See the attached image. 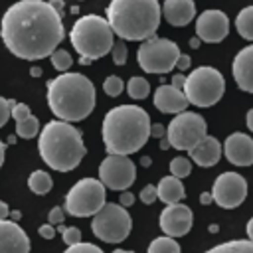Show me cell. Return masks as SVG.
Masks as SVG:
<instances>
[{
	"mask_svg": "<svg viewBox=\"0 0 253 253\" xmlns=\"http://www.w3.org/2000/svg\"><path fill=\"white\" fill-rule=\"evenodd\" d=\"M148 164H150V156H144L142 158V166H148Z\"/></svg>",
	"mask_w": 253,
	"mask_h": 253,
	"instance_id": "obj_52",
	"label": "cell"
},
{
	"mask_svg": "<svg viewBox=\"0 0 253 253\" xmlns=\"http://www.w3.org/2000/svg\"><path fill=\"white\" fill-rule=\"evenodd\" d=\"M162 16L170 26H176V28L188 26L196 16V4L194 0H164Z\"/></svg>",
	"mask_w": 253,
	"mask_h": 253,
	"instance_id": "obj_21",
	"label": "cell"
},
{
	"mask_svg": "<svg viewBox=\"0 0 253 253\" xmlns=\"http://www.w3.org/2000/svg\"><path fill=\"white\" fill-rule=\"evenodd\" d=\"M245 231H247V237H249V241H253V217L247 221V227H245Z\"/></svg>",
	"mask_w": 253,
	"mask_h": 253,
	"instance_id": "obj_46",
	"label": "cell"
},
{
	"mask_svg": "<svg viewBox=\"0 0 253 253\" xmlns=\"http://www.w3.org/2000/svg\"><path fill=\"white\" fill-rule=\"evenodd\" d=\"M150 136H154V138L166 136V126L160 125V123H152V125H150Z\"/></svg>",
	"mask_w": 253,
	"mask_h": 253,
	"instance_id": "obj_41",
	"label": "cell"
},
{
	"mask_svg": "<svg viewBox=\"0 0 253 253\" xmlns=\"http://www.w3.org/2000/svg\"><path fill=\"white\" fill-rule=\"evenodd\" d=\"M235 30L241 38L253 42V6H245L243 10H239L235 18Z\"/></svg>",
	"mask_w": 253,
	"mask_h": 253,
	"instance_id": "obj_24",
	"label": "cell"
},
{
	"mask_svg": "<svg viewBox=\"0 0 253 253\" xmlns=\"http://www.w3.org/2000/svg\"><path fill=\"white\" fill-rule=\"evenodd\" d=\"M168 146H170V142H168L166 138H162V142H160V148H162V150H166Z\"/></svg>",
	"mask_w": 253,
	"mask_h": 253,
	"instance_id": "obj_51",
	"label": "cell"
},
{
	"mask_svg": "<svg viewBox=\"0 0 253 253\" xmlns=\"http://www.w3.org/2000/svg\"><path fill=\"white\" fill-rule=\"evenodd\" d=\"M51 186H53V180H51V176H49L47 172H43V170H34V172L30 174V178H28V188H30L34 194H38V196L47 194V192L51 190Z\"/></svg>",
	"mask_w": 253,
	"mask_h": 253,
	"instance_id": "obj_23",
	"label": "cell"
},
{
	"mask_svg": "<svg viewBox=\"0 0 253 253\" xmlns=\"http://www.w3.org/2000/svg\"><path fill=\"white\" fill-rule=\"evenodd\" d=\"M200 202H202V204H211V202H213V200H211V194H210V192H208V194H202V196H200Z\"/></svg>",
	"mask_w": 253,
	"mask_h": 253,
	"instance_id": "obj_47",
	"label": "cell"
},
{
	"mask_svg": "<svg viewBox=\"0 0 253 253\" xmlns=\"http://www.w3.org/2000/svg\"><path fill=\"white\" fill-rule=\"evenodd\" d=\"M156 194H158V200H162L166 206L178 204V202H182L184 196H186L182 180L176 178V176H172V174L160 178V182H158V186H156Z\"/></svg>",
	"mask_w": 253,
	"mask_h": 253,
	"instance_id": "obj_22",
	"label": "cell"
},
{
	"mask_svg": "<svg viewBox=\"0 0 253 253\" xmlns=\"http://www.w3.org/2000/svg\"><path fill=\"white\" fill-rule=\"evenodd\" d=\"M38 132H40V121L34 115L16 123V136H20V138H34Z\"/></svg>",
	"mask_w": 253,
	"mask_h": 253,
	"instance_id": "obj_28",
	"label": "cell"
},
{
	"mask_svg": "<svg viewBox=\"0 0 253 253\" xmlns=\"http://www.w3.org/2000/svg\"><path fill=\"white\" fill-rule=\"evenodd\" d=\"M245 123H247V128L253 132V107L247 111V115H245Z\"/></svg>",
	"mask_w": 253,
	"mask_h": 253,
	"instance_id": "obj_45",
	"label": "cell"
},
{
	"mask_svg": "<svg viewBox=\"0 0 253 253\" xmlns=\"http://www.w3.org/2000/svg\"><path fill=\"white\" fill-rule=\"evenodd\" d=\"M6 217H10V208L6 202L0 200V219H6Z\"/></svg>",
	"mask_w": 253,
	"mask_h": 253,
	"instance_id": "obj_44",
	"label": "cell"
},
{
	"mask_svg": "<svg viewBox=\"0 0 253 253\" xmlns=\"http://www.w3.org/2000/svg\"><path fill=\"white\" fill-rule=\"evenodd\" d=\"M63 219H65V210H63V208L55 206V208L49 210V213H47V223L59 225V223H63Z\"/></svg>",
	"mask_w": 253,
	"mask_h": 253,
	"instance_id": "obj_38",
	"label": "cell"
},
{
	"mask_svg": "<svg viewBox=\"0 0 253 253\" xmlns=\"http://www.w3.org/2000/svg\"><path fill=\"white\" fill-rule=\"evenodd\" d=\"M123 89H125L123 79L117 77V75H109V77L105 79V83H103V91H105L109 97H119V95L123 93Z\"/></svg>",
	"mask_w": 253,
	"mask_h": 253,
	"instance_id": "obj_31",
	"label": "cell"
},
{
	"mask_svg": "<svg viewBox=\"0 0 253 253\" xmlns=\"http://www.w3.org/2000/svg\"><path fill=\"white\" fill-rule=\"evenodd\" d=\"M109 154H134L150 136V117L138 105H119L107 111L101 126Z\"/></svg>",
	"mask_w": 253,
	"mask_h": 253,
	"instance_id": "obj_2",
	"label": "cell"
},
{
	"mask_svg": "<svg viewBox=\"0 0 253 253\" xmlns=\"http://www.w3.org/2000/svg\"><path fill=\"white\" fill-rule=\"evenodd\" d=\"M105 206V186L99 178H81L65 194V213L73 217L95 215Z\"/></svg>",
	"mask_w": 253,
	"mask_h": 253,
	"instance_id": "obj_8",
	"label": "cell"
},
{
	"mask_svg": "<svg viewBox=\"0 0 253 253\" xmlns=\"http://www.w3.org/2000/svg\"><path fill=\"white\" fill-rule=\"evenodd\" d=\"M4 150H6V144L0 140V168H2V164H4Z\"/></svg>",
	"mask_w": 253,
	"mask_h": 253,
	"instance_id": "obj_48",
	"label": "cell"
},
{
	"mask_svg": "<svg viewBox=\"0 0 253 253\" xmlns=\"http://www.w3.org/2000/svg\"><path fill=\"white\" fill-rule=\"evenodd\" d=\"M156 200H158V194H156V186L148 184V186H144V188L140 190V202H142V204L150 206V204H152V202H156Z\"/></svg>",
	"mask_w": 253,
	"mask_h": 253,
	"instance_id": "obj_37",
	"label": "cell"
},
{
	"mask_svg": "<svg viewBox=\"0 0 253 253\" xmlns=\"http://www.w3.org/2000/svg\"><path fill=\"white\" fill-rule=\"evenodd\" d=\"M61 235H63L65 245H75V243L81 241V229L79 227H63Z\"/></svg>",
	"mask_w": 253,
	"mask_h": 253,
	"instance_id": "obj_34",
	"label": "cell"
},
{
	"mask_svg": "<svg viewBox=\"0 0 253 253\" xmlns=\"http://www.w3.org/2000/svg\"><path fill=\"white\" fill-rule=\"evenodd\" d=\"M180 53L182 51L176 42L150 36L140 43L136 51V61L146 73H168L176 67V59Z\"/></svg>",
	"mask_w": 253,
	"mask_h": 253,
	"instance_id": "obj_10",
	"label": "cell"
},
{
	"mask_svg": "<svg viewBox=\"0 0 253 253\" xmlns=\"http://www.w3.org/2000/svg\"><path fill=\"white\" fill-rule=\"evenodd\" d=\"M208 134V125L202 115L192 111L178 113L166 126V140L176 150H190Z\"/></svg>",
	"mask_w": 253,
	"mask_h": 253,
	"instance_id": "obj_11",
	"label": "cell"
},
{
	"mask_svg": "<svg viewBox=\"0 0 253 253\" xmlns=\"http://www.w3.org/2000/svg\"><path fill=\"white\" fill-rule=\"evenodd\" d=\"M210 194H211V200L219 208L233 210L243 204V200L247 196V182L237 172H221L215 178Z\"/></svg>",
	"mask_w": 253,
	"mask_h": 253,
	"instance_id": "obj_13",
	"label": "cell"
},
{
	"mask_svg": "<svg viewBox=\"0 0 253 253\" xmlns=\"http://www.w3.org/2000/svg\"><path fill=\"white\" fill-rule=\"evenodd\" d=\"M190 63H192V59H190L188 53H180L178 59H176V67H178L180 71H186V69L190 67Z\"/></svg>",
	"mask_w": 253,
	"mask_h": 253,
	"instance_id": "obj_42",
	"label": "cell"
},
{
	"mask_svg": "<svg viewBox=\"0 0 253 253\" xmlns=\"http://www.w3.org/2000/svg\"><path fill=\"white\" fill-rule=\"evenodd\" d=\"M229 34V18L221 10H204L196 20V36L206 43H219Z\"/></svg>",
	"mask_w": 253,
	"mask_h": 253,
	"instance_id": "obj_14",
	"label": "cell"
},
{
	"mask_svg": "<svg viewBox=\"0 0 253 253\" xmlns=\"http://www.w3.org/2000/svg\"><path fill=\"white\" fill-rule=\"evenodd\" d=\"M190 172H192V160L190 158H186V156H176V158H172V162H170V174L172 176H176V178H186V176H190Z\"/></svg>",
	"mask_w": 253,
	"mask_h": 253,
	"instance_id": "obj_30",
	"label": "cell"
},
{
	"mask_svg": "<svg viewBox=\"0 0 253 253\" xmlns=\"http://www.w3.org/2000/svg\"><path fill=\"white\" fill-rule=\"evenodd\" d=\"M231 71L237 87L245 93H253V43L237 51Z\"/></svg>",
	"mask_w": 253,
	"mask_h": 253,
	"instance_id": "obj_19",
	"label": "cell"
},
{
	"mask_svg": "<svg viewBox=\"0 0 253 253\" xmlns=\"http://www.w3.org/2000/svg\"><path fill=\"white\" fill-rule=\"evenodd\" d=\"M119 204L123 208H128V206H134V194L128 192V190H123V194L119 196Z\"/></svg>",
	"mask_w": 253,
	"mask_h": 253,
	"instance_id": "obj_40",
	"label": "cell"
},
{
	"mask_svg": "<svg viewBox=\"0 0 253 253\" xmlns=\"http://www.w3.org/2000/svg\"><path fill=\"white\" fill-rule=\"evenodd\" d=\"M111 55H113V63H115V65H125V63H126L128 49H126V45H125V40H121V42H113Z\"/></svg>",
	"mask_w": 253,
	"mask_h": 253,
	"instance_id": "obj_32",
	"label": "cell"
},
{
	"mask_svg": "<svg viewBox=\"0 0 253 253\" xmlns=\"http://www.w3.org/2000/svg\"><path fill=\"white\" fill-rule=\"evenodd\" d=\"M126 93H128V97H132V99H136V101H140V99H146L148 97V93H150V83L144 79V77H130L128 79V83H126Z\"/></svg>",
	"mask_w": 253,
	"mask_h": 253,
	"instance_id": "obj_27",
	"label": "cell"
},
{
	"mask_svg": "<svg viewBox=\"0 0 253 253\" xmlns=\"http://www.w3.org/2000/svg\"><path fill=\"white\" fill-rule=\"evenodd\" d=\"M32 115V111H30V107L26 105V103H14L12 105V111H10V117L18 123V121H22V119H26V117H30Z\"/></svg>",
	"mask_w": 253,
	"mask_h": 253,
	"instance_id": "obj_35",
	"label": "cell"
},
{
	"mask_svg": "<svg viewBox=\"0 0 253 253\" xmlns=\"http://www.w3.org/2000/svg\"><path fill=\"white\" fill-rule=\"evenodd\" d=\"M162 8L158 0H111L107 22L121 40L144 42L160 26Z\"/></svg>",
	"mask_w": 253,
	"mask_h": 253,
	"instance_id": "obj_4",
	"label": "cell"
},
{
	"mask_svg": "<svg viewBox=\"0 0 253 253\" xmlns=\"http://www.w3.org/2000/svg\"><path fill=\"white\" fill-rule=\"evenodd\" d=\"M30 73H32L34 77H40V75H42V67H36V65H34V67L30 69Z\"/></svg>",
	"mask_w": 253,
	"mask_h": 253,
	"instance_id": "obj_50",
	"label": "cell"
},
{
	"mask_svg": "<svg viewBox=\"0 0 253 253\" xmlns=\"http://www.w3.org/2000/svg\"><path fill=\"white\" fill-rule=\"evenodd\" d=\"M182 91L190 105L211 107L221 99L225 91V79L215 67L202 65L190 71V75L184 79Z\"/></svg>",
	"mask_w": 253,
	"mask_h": 253,
	"instance_id": "obj_7",
	"label": "cell"
},
{
	"mask_svg": "<svg viewBox=\"0 0 253 253\" xmlns=\"http://www.w3.org/2000/svg\"><path fill=\"white\" fill-rule=\"evenodd\" d=\"M184 79H186V77H184L182 73H176V75L172 77V83H170V85H174V87L182 89V87H184Z\"/></svg>",
	"mask_w": 253,
	"mask_h": 253,
	"instance_id": "obj_43",
	"label": "cell"
},
{
	"mask_svg": "<svg viewBox=\"0 0 253 253\" xmlns=\"http://www.w3.org/2000/svg\"><path fill=\"white\" fill-rule=\"evenodd\" d=\"M14 103H16L14 99H4V97H0V126H4V125L8 123L10 111H12V105H14Z\"/></svg>",
	"mask_w": 253,
	"mask_h": 253,
	"instance_id": "obj_36",
	"label": "cell"
},
{
	"mask_svg": "<svg viewBox=\"0 0 253 253\" xmlns=\"http://www.w3.org/2000/svg\"><path fill=\"white\" fill-rule=\"evenodd\" d=\"M152 101H154V107L160 113H172V115H178V113L186 111L188 105H190L186 95H184V91L174 87V85H160V87H156Z\"/></svg>",
	"mask_w": 253,
	"mask_h": 253,
	"instance_id": "obj_18",
	"label": "cell"
},
{
	"mask_svg": "<svg viewBox=\"0 0 253 253\" xmlns=\"http://www.w3.org/2000/svg\"><path fill=\"white\" fill-rule=\"evenodd\" d=\"M49 61H51L53 69H57V71H61V73H65V71L73 65V59H71L69 51H65V49H53V51L49 53Z\"/></svg>",
	"mask_w": 253,
	"mask_h": 253,
	"instance_id": "obj_29",
	"label": "cell"
},
{
	"mask_svg": "<svg viewBox=\"0 0 253 253\" xmlns=\"http://www.w3.org/2000/svg\"><path fill=\"white\" fill-rule=\"evenodd\" d=\"M47 105L59 121H83L95 109V85L83 73L65 71L47 81Z\"/></svg>",
	"mask_w": 253,
	"mask_h": 253,
	"instance_id": "obj_3",
	"label": "cell"
},
{
	"mask_svg": "<svg viewBox=\"0 0 253 253\" xmlns=\"http://www.w3.org/2000/svg\"><path fill=\"white\" fill-rule=\"evenodd\" d=\"M190 45H192L194 49H198V47H200V38H198V36H196V38H192V40H190Z\"/></svg>",
	"mask_w": 253,
	"mask_h": 253,
	"instance_id": "obj_49",
	"label": "cell"
},
{
	"mask_svg": "<svg viewBox=\"0 0 253 253\" xmlns=\"http://www.w3.org/2000/svg\"><path fill=\"white\" fill-rule=\"evenodd\" d=\"M38 150L42 160L57 172H69L77 168L87 152L79 128L59 119L45 123L40 132Z\"/></svg>",
	"mask_w": 253,
	"mask_h": 253,
	"instance_id": "obj_5",
	"label": "cell"
},
{
	"mask_svg": "<svg viewBox=\"0 0 253 253\" xmlns=\"http://www.w3.org/2000/svg\"><path fill=\"white\" fill-rule=\"evenodd\" d=\"M132 227V219L121 204H107L93 215L91 229L95 237H99L105 243H121L128 237Z\"/></svg>",
	"mask_w": 253,
	"mask_h": 253,
	"instance_id": "obj_9",
	"label": "cell"
},
{
	"mask_svg": "<svg viewBox=\"0 0 253 253\" xmlns=\"http://www.w3.org/2000/svg\"><path fill=\"white\" fill-rule=\"evenodd\" d=\"M206 253H253V241H245V239H235V241H225L219 243L211 249H208Z\"/></svg>",
	"mask_w": 253,
	"mask_h": 253,
	"instance_id": "obj_25",
	"label": "cell"
},
{
	"mask_svg": "<svg viewBox=\"0 0 253 253\" xmlns=\"http://www.w3.org/2000/svg\"><path fill=\"white\" fill-rule=\"evenodd\" d=\"M192 223H194V213L182 202L166 206L160 211V217H158L160 229L164 231V235H170V237H182V235H186L192 229Z\"/></svg>",
	"mask_w": 253,
	"mask_h": 253,
	"instance_id": "obj_15",
	"label": "cell"
},
{
	"mask_svg": "<svg viewBox=\"0 0 253 253\" xmlns=\"http://www.w3.org/2000/svg\"><path fill=\"white\" fill-rule=\"evenodd\" d=\"M146 253H180V245L174 237L162 235V237H154L150 241Z\"/></svg>",
	"mask_w": 253,
	"mask_h": 253,
	"instance_id": "obj_26",
	"label": "cell"
},
{
	"mask_svg": "<svg viewBox=\"0 0 253 253\" xmlns=\"http://www.w3.org/2000/svg\"><path fill=\"white\" fill-rule=\"evenodd\" d=\"M0 253H30L28 233L10 217L0 219Z\"/></svg>",
	"mask_w": 253,
	"mask_h": 253,
	"instance_id": "obj_17",
	"label": "cell"
},
{
	"mask_svg": "<svg viewBox=\"0 0 253 253\" xmlns=\"http://www.w3.org/2000/svg\"><path fill=\"white\" fill-rule=\"evenodd\" d=\"M63 253H103V249L97 247V245H93V243H83V241H79V243H75V245H67V249H65Z\"/></svg>",
	"mask_w": 253,
	"mask_h": 253,
	"instance_id": "obj_33",
	"label": "cell"
},
{
	"mask_svg": "<svg viewBox=\"0 0 253 253\" xmlns=\"http://www.w3.org/2000/svg\"><path fill=\"white\" fill-rule=\"evenodd\" d=\"M99 180L109 190H128L136 180L134 162L125 154H109L99 164Z\"/></svg>",
	"mask_w": 253,
	"mask_h": 253,
	"instance_id": "obj_12",
	"label": "cell"
},
{
	"mask_svg": "<svg viewBox=\"0 0 253 253\" xmlns=\"http://www.w3.org/2000/svg\"><path fill=\"white\" fill-rule=\"evenodd\" d=\"M0 36L8 51L26 61L49 57L65 36L61 12L45 0H18L0 20Z\"/></svg>",
	"mask_w": 253,
	"mask_h": 253,
	"instance_id": "obj_1",
	"label": "cell"
},
{
	"mask_svg": "<svg viewBox=\"0 0 253 253\" xmlns=\"http://www.w3.org/2000/svg\"><path fill=\"white\" fill-rule=\"evenodd\" d=\"M221 152L235 166H251L253 164V138L245 132H231L225 138Z\"/></svg>",
	"mask_w": 253,
	"mask_h": 253,
	"instance_id": "obj_16",
	"label": "cell"
},
{
	"mask_svg": "<svg viewBox=\"0 0 253 253\" xmlns=\"http://www.w3.org/2000/svg\"><path fill=\"white\" fill-rule=\"evenodd\" d=\"M69 42L81 57H87L93 61L111 51L115 34L107 18L97 16V14H87V16H81L73 24L69 32Z\"/></svg>",
	"mask_w": 253,
	"mask_h": 253,
	"instance_id": "obj_6",
	"label": "cell"
},
{
	"mask_svg": "<svg viewBox=\"0 0 253 253\" xmlns=\"http://www.w3.org/2000/svg\"><path fill=\"white\" fill-rule=\"evenodd\" d=\"M188 158L192 162H196L198 166L202 168H210V166H215L221 158V144L215 136H210L206 134L200 142H196L190 150H188Z\"/></svg>",
	"mask_w": 253,
	"mask_h": 253,
	"instance_id": "obj_20",
	"label": "cell"
},
{
	"mask_svg": "<svg viewBox=\"0 0 253 253\" xmlns=\"http://www.w3.org/2000/svg\"><path fill=\"white\" fill-rule=\"evenodd\" d=\"M38 233H40V237H43V239H53V237H55V225L43 223V225H40Z\"/></svg>",
	"mask_w": 253,
	"mask_h": 253,
	"instance_id": "obj_39",
	"label": "cell"
},
{
	"mask_svg": "<svg viewBox=\"0 0 253 253\" xmlns=\"http://www.w3.org/2000/svg\"><path fill=\"white\" fill-rule=\"evenodd\" d=\"M113 253H134V251H128V249H115Z\"/></svg>",
	"mask_w": 253,
	"mask_h": 253,
	"instance_id": "obj_53",
	"label": "cell"
}]
</instances>
